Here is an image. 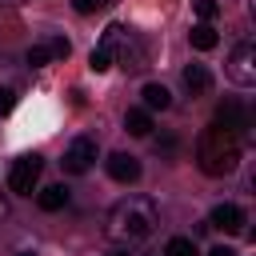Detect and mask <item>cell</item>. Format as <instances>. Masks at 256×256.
<instances>
[{"mask_svg": "<svg viewBox=\"0 0 256 256\" xmlns=\"http://www.w3.org/2000/svg\"><path fill=\"white\" fill-rule=\"evenodd\" d=\"M160 216H156V204L148 196H124L120 204H112V212L104 216V236L112 248H140L152 232H156Z\"/></svg>", "mask_w": 256, "mask_h": 256, "instance_id": "1", "label": "cell"}, {"mask_svg": "<svg viewBox=\"0 0 256 256\" xmlns=\"http://www.w3.org/2000/svg\"><path fill=\"white\" fill-rule=\"evenodd\" d=\"M240 148H244V140L240 136H232L228 128H204L200 132V140H196V160H200V168L208 172V176H228L236 164H240Z\"/></svg>", "mask_w": 256, "mask_h": 256, "instance_id": "2", "label": "cell"}, {"mask_svg": "<svg viewBox=\"0 0 256 256\" xmlns=\"http://www.w3.org/2000/svg\"><path fill=\"white\" fill-rule=\"evenodd\" d=\"M108 56H112V64H120L124 72H140L144 68V44L128 32V28H120V24H108L104 28V44H100Z\"/></svg>", "mask_w": 256, "mask_h": 256, "instance_id": "3", "label": "cell"}, {"mask_svg": "<svg viewBox=\"0 0 256 256\" xmlns=\"http://www.w3.org/2000/svg\"><path fill=\"white\" fill-rule=\"evenodd\" d=\"M40 172H44V160H40L36 152H32V156H20V160L12 164V172H8V188H12L16 196H32Z\"/></svg>", "mask_w": 256, "mask_h": 256, "instance_id": "4", "label": "cell"}, {"mask_svg": "<svg viewBox=\"0 0 256 256\" xmlns=\"http://www.w3.org/2000/svg\"><path fill=\"white\" fill-rule=\"evenodd\" d=\"M228 76H232L240 88H252V84H256V44H252V40H244V44L232 48V56H228Z\"/></svg>", "mask_w": 256, "mask_h": 256, "instance_id": "5", "label": "cell"}, {"mask_svg": "<svg viewBox=\"0 0 256 256\" xmlns=\"http://www.w3.org/2000/svg\"><path fill=\"white\" fill-rule=\"evenodd\" d=\"M92 160H96V140L92 136H76L64 148V172H72V176H84L92 168Z\"/></svg>", "mask_w": 256, "mask_h": 256, "instance_id": "6", "label": "cell"}, {"mask_svg": "<svg viewBox=\"0 0 256 256\" xmlns=\"http://www.w3.org/2000/svg\"><path fill=\"white\" fill-rule=\"evenodd\" d=\"M216 128H228L232 136H240V140H244V136H248V116H244V108H240V104H232V100H228V104H220V108H216Z\"/></svg>", "mask_w": 256, "mask_h": 256, "instance_id": "7", "label": "cell"}, {"mask_svg": "<svg viewBox=\"0 0 256 256\" xmlns=\"http://www.w3.org/2000/svg\"><path fill=\"white\" fill-rule=\"evenodd\" d=\"M108 176L120 180V184H132V180H140V160L128 156V152H112L108 156Z\"/></svg>", "mask_w": 256, "mask_h": 256, "instance_id": "8", "label": "cell"}, {"mask_svg": "<svg viewBox=\"0 0 256 256\" xmlns=\"http://www.w3.org/2000/svg\"><path fill=\"white\" fill-rule=\"evenodd\" d=\"M208 228H220V232H240L244 228V212L236 204H216L212 216H208Z\"/></svg>", "mask_w": 256, "mask_h": 256, "instance_id": "9", "label": "cell"}, {"mask_svg": "<svg viewBox=\"0 0 256 256\" xmlns=\"http://www.w3.org/2000/svg\"><path fill=\"white\" fill-rule=\"evenodd\" d=\"M180 80H184V88H188L192 96H204V92L212 88V72H208L204 64H188V68L180 72Z\"/></svg>", "mask_w": 256, "mask_h": 256, "instance_id": "10", "label": "cell"}, {"mask_svg": "<svg viewBox=\"0 0 256 256\" xmlns=\"http://www.w3.org/2000/svg\"><path fill=\"white\" fill-rule=\"evenodd\" d=\"M140 96H144V112H156V108L164 112V108L172 104V92H168L164 84H144V92H140Z\"/></svg>", "mask_w": 256, "mask_h": 256, "instance_id": "11", "label": "cell"}, {"mask_svg": "<svg viewBox=\"0 0 256 256\" xmlns=\"http://www.w3.org/2000/svg\"><path fill=\"white\" fill-rule=\"evenodd\" d=\"M124 128H128V136H148V132H152V112L128 108V112H124Z\"/></svg>", "mask_w": 256, "mask_h": 256, "instance_id": "12", "label": "cell"}, {"mask_svg": "<svg viewBox=\"0 0 256 256\" xmlns=\"http://www.w3.org/2000/svg\"><path fill=\"white\" fill-rule=\"evenodd\" d=\"M36 204H40L44 212H60V208L68 204V188H64V184H48V188L36 196Z\"/></svg>", "mask_w": 256, "mask_h": 256, "instance_id": "13", "label": "cell"}, {"mask_svg": "<svg viewBox=\"0 0 256 256\" xmlns=\"http://www.w3.org/2000/svg\"><path fill=\"white\" fill-rule=\"evenodd\" d=\"M192 48H200V52L216 48V28H212V24H196V28H192Z\"/></svg>", "mask_w": 256, "mask_h": 256, "instance_id": "14", "label": "cell"}, {"mask_svg": "<svg viewBox=\"0 0 256 256\" xmlns=\"http://www.w3.org/2000/svg\"><path fill=\"white\" fill-rule=\"evenodd\" d=\"M164 256H196V244H192L188 236H172V240L164 244Z\"/></svg>", "mask_w": 256, "mask_h": 256, "instance_id": "15", "label": "cell"}, {"mask_svg": "<svg viewBox=\"0 0 256 256\" xmlns=\"http://www.w3.org/2000/svg\"><path fill=\"white\" fill-rule=\"evenodd\" d=\"M28 64H32V68L52 64V48H48V44H32V48H28Z\"/></svg>", "mask_w": 256, "mask_h": 256, "instance_id": "16", "label": "cell"}, {"mask_svg": "<svg viewBox=\"0 0 256 256\" xmlns=\"http://www.w3.org/2000/svg\"><path fill=\"white\" fill-rule=\"evenodd\" d=\"M88 68H92V72H108V68H112V56H108L104 48H92V56H88Z\"/></svg>", "mask_w": 256, "mask_h": 256, "instance_id": "17", "label": "cell"}, {"mask_svg": "<svg viewBox=\"0 0 256 256\" xmlns=\"http://www.w3.org/2000/svg\"><path fill=\"white\" fill-rule=\"evenodd\" d=\"M192 8H196V16H200V24H208L220 8H216V0H192Z\"/></svg>", "mask_w": 256, "mask_h": 256, "instance_id": "18", "label": "cell"}, {"mask_svg": "<svg viewBox=\"0 0 256 256\" xmlns=\"http://www.w3.org/2000/svg\"><path fill=\"white\" fill-rule=\"evenodd\" d=\"M48 48H52V60H64V56H68V40H64V36H52Z\"/></svg>", "mask_w": 256, "mask_h": 256, "instance_id": "19", "label": "cell"}, {"mask_svg": "<svg viewBox=\"0 0 256 256\" xmlns=\"http://www.w3.org/2000/svg\"><path fill=\"white\" fill-rule=\"evenodd\" d=\"M12 108H16V92L12 88H0V116H8Z\"/></svg>", "mask_w": 256, "mask_h": 256, "instance_id": "20", "label": "cell"}, {"mask_svg": "<svg viewBox=\"0 0 256 256\" xmlns=\"http://www.w3.org/2000/svg\"><path fill=\"white\" fill-rule=\"evenodd\" d=\"M100 4H104V0H72V8H76V12H84V16H88V12H96Z\"/></svg>", "mask_w": 256, "mask_h": 256, "instance_id": "21", "label": "cell"}, {"mask_svg": "<svg viewBox=\"0 0 256 256\" xmlns=\"http://www.w3.org/2000/svg\"><path fill=\"white\" fill-rule=\"evenodd\" d=\"M208 256H236V252H232V248H228V244H216V248H212V252H208Z\"/></svg>", "mask_w": 256, "mask_h": 256, "instance_id": "22", "label": "cell"}, {"mask_svg": "<svg viewBox=\"0 0 256 256\" xmlns=\"http://www.w3.org/2000/svg\"><path fill=\"white\" fill-rule=\"evenodd\" d=\"M4 216H8V200L0 196V220H4Z\"/></svg>", "mask_w": 256, "mask_h": 256, "instance_id": "23", "label": "cell"}]
</instances>
